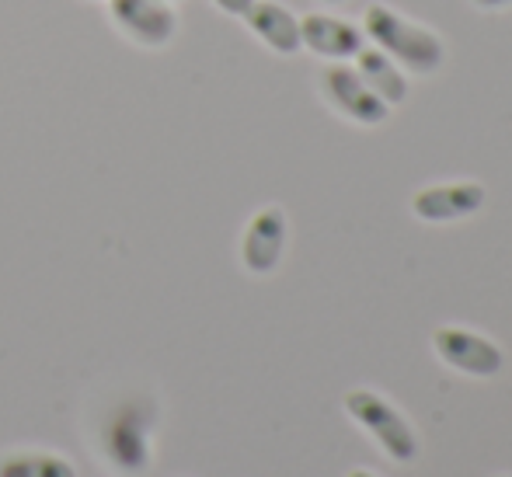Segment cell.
<instances>
[{
  "instance_id": "obj_10",
  "label": "cell",
  "mask_w": 512,
  "mask_h": 477,
  "mask_svg": "<svg viewBox=\"0 0 512 477\" xmlns=\"http://www.w3.org/2000/svg\"><path fill=\"white\" fill-rule=\"evenodd\" d=\"M352 60H356L359 77L370 84V91L384 101V105H401V101L408 98V77L401 74L398 63H394L387 53H380L377 46L373 49L363 46Z\"/></svg>"
},
{
  "instance_id": "obj_6",
  "label": "cell",
  "mask_w": 512,
  "mask_h": 477,
  "mask_svg": "<svg viewBox=\"0 0 512 477\" xmlns=\"http://www.w3.org/2000/svg\"><path fill=\"white\" fill-rule=\"evenodd\" d=\"M300 42L310 49V53L324 56L331 63H345L366 46V32L352 21L338 18V14H307L300 18Z\"/></svg>"
},
{
  "instance_id": "obj_2",
  "label": "cell",
  "mask_w": 512,
  "mask_h": 477,
  "mask_svg": "<svg viewBox=\"0 0 512 477\" xmlns=\"http://www.w3.org/2000/svg\"><path fill=\"white\" fill-rule=\"evenodd\" d=\"M345 411L384 446L391 460H398V464H411L415 460L418 453L415 429H411V422L387 397L373 394V390H349L345 394Z\"/></svg>"
},
{
  "instance_id": "obj_7",
  "label": "cell",
  "mask_w": 512,
  "mask_h": 477,
  "mask_svg": "<svg viewBox=\"0 0 512 477\" xmlns=\"http://www.w3.org/2000/svg\"><path fill=\"white\" fill-rule=\"evenodd\" d=\"M286 248V213L279 206H265L251 216L241 241V262L255 276H269Z\"/></svg>"
},
{
  "instance_id": "obj_13",
  "label": "cell",
  "mask_w": 512,
  "mask_h": 477,
  "mask_svg": "<svg viewBox=\"0 0 512 477\" xmlns=\"http://www.w3.org/2000/svg\"><path fill=\"white\" fill-rule=\"evenodd\" d=\"M478 7H485V11H499V7H509L512 0H474Z\"/></svg>"
},
{
  "instance_id": "obj_9",
  "label": "cell",
  "mask_w": 512,
  "mask_h": 477,
  "mask_svg": "<svg viewBox=\"0 0 512 477\" xmlns=\"http://www.w3.org/2000/svg\"><path fill=\"white\" fill-rule=\"evenodd\" d=\"M244 21H248V28L272 53L293 56L304 49V42H300V18L286 4H279V0H255L244 11Z\"/></svg>"
},
{
  "instance_id": "obj_3",
  "label": "cell",
  "mask_w": 512,
  "mask_h": 477,
  "mask_svg": "<svg viewBox=\"0 0 512 477\" xmlns=\"http://www.w3.org/2000/svg\"><path fill=\"white\" fill-rule=\"evenodd\" d=\"M108 18L140 49H164L178 35V7L171 0H108Z\"/></svg>"
},
{
  "instance_id": "obj_1",
  "label": "cell",
  "mask_w": 512,
  "mask_h": 477,
  "mask_svg": "<svg viewBox=\"0 0 512 477\" xmlns=\"http://www.w3.org/2000/svg\"><path fill=\"white\" fill-rule=\"evenodd\" d=\"M363 32L377 42L380 53H387L401 70H411L415 77H429L443 67L446 46L436 32L405 18L391 4H370L363 14Z\"/></svg>"
},
{
  "instance_id": "obj_12",
  "label": "cell",
  "mask_w": 512,
  "mask_h": 477,
  "mask_svg": "<svg viewBox=\"0 0 512 477\" xmlns=\"http://www.w3.org/2000/svg\"><path fill=\"white\" fill-rule=\"evenodd\" d=\"M216 7H220L223 14H234V18H244V11H248L255 0H213Z\"/></svg>"
},
{
  "instance_id": "obj_15",
  "label": "cell",
  "mask_w": 512,
  "mask_h": 477,
  "mask_svg": "<svg viewBox=\"0 0 512 477\" xmlns=\"http://www.w3.org/2000/svg\"><path fill=\"white\" fill-rule=\"evenodd\" d=\"M324 4H342V0H324Z\"/></svg>"
},
{
  "instance_id": "obj_4",
  "label": "cell",
  "mask_w": 512,
  "mask_h": 477,
  "mask_svg": "<svg viewBox=\"0 0 512 477\" xmlns=\"http://www.w3.org/2000/svg\"><path fill=\"white\" fill-rule=\"evenodd\" d=\"M321 95L338 115H345L356 126H380L391 115V105H384V101L373 95L370 84L359 77V70L352 63H331V67H324Z\"/></svg>"
},
{
  "instance_id": "obj_11",
  "label": "cell",
  "mask_w": 512,
  "mask_h": 477,
  "mask_svg": "<svg viewBox=\"0 0 512 477\" xmlns=\"http://www.w3.org/2000/svg\"><path fill=\"white\" fill-rule=\"evenodd\" d=\"M0 477H77L67 457L53 453H11L0 460Z\"/></svg>"
},
{
  "instance_id": "obj_5",
  "label": "cell",
  "mask_w": 512,
  "mask_h": 477,
  "mask_svg": "<svg viewBox=\"0 0 512 477\" xmlns=\"http://www.w3.org/2000/svg\"><path fill=\"white\" fill-rule=\"evenodd\" d=\"M439 359L453 370L467 373V377H495L502 370V349L488 338L474 335V331H464V328H439L436 338Z\"/></svg>"
},
{
  "instance_id": "obj_8",
  "label": "cell",
  "mask_w": 512,
  "mask_h": 477,
  "mask_svg": "<svg viewBox=\"0 0 512 477\" xmlns=\"http://www.w3.org/2000/svg\"><path fill=\"white\" fill-rule=\"evenodd\" d=\"M485 206V189L478 182H446L429 185V189L415 192L411 199V213L425 223H453L464 216L478 213Z\"/></svg>"
},
{
  "instance_id": "obj_14",
  "label": "cell",
  "mask_w": 512,
  "mask_h": 477,
  "mask_svg": "<svg viewBox=\"0 0 512 477\" xmlns=\"http://www.w3.org/2000/svg\"><path fill=\"white\" fill-rule=\"evenodd\" d=\"M349 477H373V474H370V471H352Z\"/></svg>"
}]
</instances>
